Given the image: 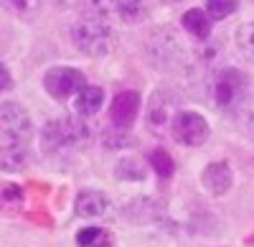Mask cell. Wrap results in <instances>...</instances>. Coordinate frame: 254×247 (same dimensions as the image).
<instances>
[{"label":"cell","mask_w":254,"mask_h":247,"mask_svg":"<svg viewBox=\"0 0 254 247\" xmlns=\"http://www.w3.org/2000/svg\"><path fill=\"white\" fill-rule=\"evenodd\" d=\"M46 153H61V151H81L92 146L94 130L84 117H64L54 120L41 133Z\"/></svg>","instance_id":"1"},{"label":"cell","mask_w":254,"mask_h":247,"mask_svg":"<svg viewBox=\"0 0 254 247\" xmlns=\"http://www.w3.org/2000/svg\"><path fill=\"white\" fill-rule=\"evenodd\" d=\"M71 44L87 56H107L117 49V33L107 20L81 18L69 31Z\"/></svg>","instance_id":"2"},{"label":"cell","mask_w":254,"mask_h":247,"mask_svg":"<svg viewBox=\"0 0 254 247\" xmlns=\"http://www.w3.org/2000/svg\"><path fill=\"white\" fill-rule=\"evenodd\" d=\"M211 97L221 110H239L247 99V77L237 69H221L214 77Z\"/></svg>","instance_id":"3"},{"label":"cell","mask_w":254,"mask_h":247,"mask_svg":"<svg viewBox=\"0 0 254 247\" xmlns=\"http://www.w3.org/2000/svg\"><path fill=\"white\" fill-rule=\"evenodd\" d=\"M33 135V122L31 115L18 105V102H5L0 105V138L15 140V143H28Z\"/></svg>","instance_id":"4"},{"label":"cell","mask_w":254,"mask_h":247,"mask_svg":"<svg viewBox=\"0 0 254 247\" xmlns=\"http://www.w3.org/2000/svg\"><path fill=\"white\" fill-rule=\"evenodd\" d=\"M171 125H173L176 140L181 146H188V148L203 146L206 138H208V122L198 112H176Z\"/></svg>","instance_id":"5"},{"label":"cell","mask_w":254,"mask_h":247,"mask_svg":"<svg viewBox=\"0 0 254 247\" xmlns=\"http://www.w3.org/2000/svg\"><path fill=\"white\" fill-rule=\"evenodd\" d=\"M87 82H84V74L69 67H54L46 72L44 77V87L54 99H69L74 97Z\"/></svg>","instance_id":"6"},{"label":"cell","mask_w":254,"mask_h":247,"mask_svg":"<svg viewBox=\"0 0 254 247\" xmlns=\"http://www.w3.org/2000/svg\"><path fill=\"white\" fill-rule=\"evenodd\" d=\"M137 112H140V94H137V92H130V89H125V92H120V94L112 99L110 120H112L115 128L130 130V125L135 122Z\"/></svg>","instance_id":"7"},{"label":"cell","mask_w":254,"mask_h":247,"mask_svg":"<svg viewBox=\"0 0 254 247\" xmlns=\"http://www.w3.org/2000/svg\"><path fill=\"white\" fill-rule=\"evenodd\" d=\"M201 183L206 186L208 194L214 196H224L231 183H234V173H231V166L226 161H219V163H208L206 171L201 173Z\"/></svg>","instance_id":"8"},{"label":"cell","mask_w":254,"mask_h":247,"mask_svg":"<svg viewBox=\"0 0 254 247\" xmlns=\"http://www.w3.org/2000/svg\"><path fill=\"white\" fill-rule=\"evenodd\" d=\"M74 212H76V217H84V219H99V217H104V214L110 212V199L104 196L102 191L84 189L76 196Z\"/></svg>","instance_id":"9"},{"label":"cell","mask_w":254,"mask_h":247,"mask_svg":"<svg viewBox=\"0 0 254 247\" xmlns=\"http://www.w3.org/2000/svg\"><path fill=\"white\" fill-rule=\"evenodd\" d=\"M28 166V148L26 143H15V140H3L0 143V171H23Z\"/></svg>","instance_id":"10"},{"label":"cell","mask_w":254,"mask_h":247,"mask_svg":"<svg viewBox=\"0 0 254 247\" xmlns=\"http://www.w3.org/2000/svg\"><path fill=\"white\" fill-rule=\"evenodd\" d=\"M104 102V92L102 87H94V84H84L76 94H74V110L79 117H92L99 112Z\"/></svg>","instance_id":"11"},{"label":"cell","mask_w":254,"mask_h":247,"mask_svg":"<svg viewBox=\"0 0 254 247\" xmlns=\"http://www.w3.org/2000/svg\"><path fill=\"white\" fill-rule=\"evenodd\" d=\"M181 23H183V28L190 33V36H196V38H208L211 36V28H214V20H211V15L206 13V10H201V8H190V10H186L183 13V18H181Z\"/></svg>","instance_id":"12"},{"label":"cell","mask_w":254,"mask_h":247,"mask_svg":"<svg viewBox=\"0 0 254 247\" xmlns=\"http://www.w3.org/2000/svg\"><path fill=\"white\" fill-rule=\"evenodd\" d=\"M153 0H117L115 3V13L125 20V23H140L150 15Z\"/></svg>","instance_id":"13"},{"label":"cell","mask_w":254,"mask_h":247,"mask_svg":"<svg viewBox=\"0 0 254 247\" xmlns=\"http://www.w3.org/2000/svg\"><path fill=\"white\" fill-rule=\"evenodd\" d=\"M3 3V8L8 13H13L15 18L20 20H33L38 18L41 8H44V0H0Z\"/></svg>","instance_id":"14"},{"label":"cell","mask_w":254,"mask_h":247,"mask_svg":"<svg viewBox=\"0 0 254 247\" xmlns=\"http://www.w3.org/2000/svg\"><path fill=\"white\" fill-rule=\"evenodd\" d=\"M115 3L117 0H81V13L84 18L107 20L110 15H115Z\"/></svg>","instance_id":"15"},{"label":"cell","mask_w":254,"mask_h":247,"mask_svg":"<svg viewBox=\"0 0 254 247\" xmlns=\"http://www.w3.org/2000/svg\"><path fill=\"white\" fill-rule=\"evenodd\" d=\"M76 242H79V247H110L112 237L102 227H84L76 235Z\"/></svg>","instance_id":"16"},{"label":"cell","mask_w":254,"mask_h":247,"mask_svg":"<svg viewBox=\"0 0 254 247\" xmlns=\"http://www.w3.org/2000/svg\"><path fill=\"white\" fill-rule=\"evenodd\" d=\"M130 143H132L130 130H125V128H115V125H110L107 130L102 133V146H104V148H110V151H115V148H127Z\"/></svg>","instance_id":"17"},{"label":"cell","mask_w":254,"mask_h":247,"mask_svg":"<svg viewBox=\"0 0 254 247\" xmlns=\"http://www.w3.org/2000/svg\"><path fill=\"white\" fill-rule=\"evenodd\" d=\"M237 46L239 51L254 64V20H249V23H242L237 28Z\"/></svg>","instance_id":"18"},{"label":"cell","mask_w":254,"mask_h":247,"mask_svg":"<svg viewBox=\"0 0 254 247\" xmlns=\"http://www.w3.org/2000/svg\"><path fill=\"white\" fill-rule=\"evenodd\" d=\"M237 8H239V0H206V13L211 15V20L229 18Z\"/></svg>","instance_id":"19"},{"label":"cell","mask_w":254,"mask_h":247,"mask_svg":"<svg viewBox=\"0 0 254 247\" xmlns=\"http://www.w3.org/2000/svg\"><path fill=\"white\" fill-rule=\"evenodd\" d=\"M23 201V191L15 183H0V209H18Z\"/></svg>","instance_id":"20"},{"label":"cell","mask_w":254,"mask_h":247,"mask_svg":"<svg viewBox=\"0 0 254 247\" xmlns=\"http://www.w3.org/2000/svg\"><path fill=\"white\" fill-rule=\"evenodd\" d=\"M150 163H153L155 173H158V176H163V178H171V176H173V171H176L173 158L168 156L163 148H155V151L150 153Z\"/></svg>","instance_id":"21"},{"label":"cell","mask_w":254,"mask_h":247,"mask_svg":"<svg viewBox=\"0 0 254 247\" xmlns=\"http://www.w3.org/2000/svg\"><path fill=\"white\" fill-rule=\"evenodd\" d=\"M165 102H163V97L160 94H153V99H150V115H147V122H150V130H163V125H165Z\"/></svg>","instance_id":"22"},{"label":"cell","mask_w":254,"mask_h":247,"mask_svg":"<svg viewBox=\"0 0 254 247\" xmlns=\"http://www.w3.org/2000/svg\"><path fill=\"white\" fill-rule=\"evenodd\" d=\"M117 176L120 178H130V181H142L145 178V171L140 168V163L135 161V158H125V161H120V166H117Z\"/></svg>","instance_id":"23"},{"label":"cell","mask_w":254,"mask_h":247,"mask_svg":"<svg viewBox=\"0 0 254 247\" xmlns=\"http://www.w3.org/2000/svg\"><path fill=\"white\" fill-rule=\"evenodd\" d=\"M13 84V79H10V72L3 67V64H0V92H3V89H8Z\"/></svg>","instance_id":"24"},{"label":"cell","mask_w":254,"mask_h":247,"mask_svg":"<svg viewBox=\"0 0 254 247\" xmlns=\"http://www.w3.org/2000/svg\"><path fill=\"white\" fill-rule=\"evenodd\" d=\"M163 3H181V0H163Z\"/></svg>","instance_id":"25"}]
</instances>
